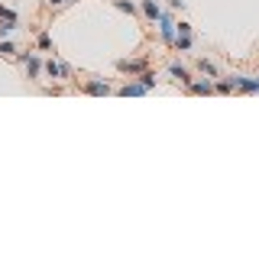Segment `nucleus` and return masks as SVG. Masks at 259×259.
Segmentation results:
<instances>
[{"instance_id": "obj_11", "label": "nucleus", "mask_w": 259, "mask_h": 259, "mask_svg": "<svg viewBox=\"0 0 259 259\" xmlns=\"http://www.w3.org/2000/svg\"><path fill=\"white\" fill-rule=\"evenodd\" d=\"M16 52H20V49H16L10 39H3V42H0V58H16Z\"/></svg>"}, {"instance_id": "obj_14", "label": "nucleus", "mask_w": 259, "mask_h": 259, "mask_svg": "<svg viewBox=\"0 0 259 259\" xmlns=\"http://www.w3.org/2000/svg\"><path fill=\"white\" fill-rule=\"evenodd\" d=\"M114 7L123 10V13H130V16L136 13V3H133V0H114Z\"/></svg>"}, {"instance_id": "obj_15", "label": "nucleus", "mask_w": 259, "mask_h": 259, "mask_svg": "<svg viewBox=\"0 0 259 259\" xmlns=\"http://www.w3.org/2000/svg\"><path fill=\"white\" fill-rule=\"evenodd\" d=\"M36 46H39L42 52H49V49H55V46H52V36H49V32H39V39H36Z\"/></svg>"}, {"instance_id": "obj_1", "label": "nucleus", "mask_w": 259, "mask_h": 259, "mask_svg": "<svg viewBox=\"0 0 259 259\" xmlns=\"http://www.w3.org/2000/svg\"><path fill=\"white\" fill-rule=\"evenodd\" d=\"M16 62H20V65L26 68V78H32V81L39 78V71H42V58H39L36 52H29V49H26V52H20V55H16Z\"/></svg>"}, {"instance_id": "obj_9", "label": "nucleus", "mask_w": 259, "mask_h": 259, "mask_svg": "<svg viewBox=\"0 0 259 259\" xmlns=\"http://www.w3.org/2000/svg\"><path fill=\"white\" fill-rule=\"evenodd\" d=\"M191 91V94H214V81L207 78V81H191V85H185Z\"/></svg>"}, {"instance_id": "obj_3", "label": "nucleus", "mask_w": 259, "mask_h": 259, "mask_svg": "<svg viewBox=\"0 0 259 259\" xmlns=\"http://www.w3.org/2000/svg\"><path fill=\"white\" fill-rule=\"evenodd\" d=\"M159 23V36H162V42H169V46H175V16H169V13H162L156 20Z\"/></svg>"}, {"instance_id": "obj_7", "label": "nucleus", "mask_w": 259, "mask_h": 259, "mask_svg": "<svg viewBox=\"0 0 259 259\" xmlns=\"http://www.w3.org/2000/svg\"><path fill=\"white\" fill-rule=\"evenodd\" d=\"M117 94H120V97H143V94H146V87H143V81L136 78V81H126Z\"/></svg>"}, {"instance_id": "obj_4", "label": "nucleus", "mask_w": 259, "mask_h": 259, "mask_svg": "<svg viewBox=\"0 0 259 259\" xmlns=\"http://www.w3.org/2000/svg\"><path fill=\"white\" fill-rule=\"evenodd\" d=\"M117 68L123 71V75H130V78H136L140 71L149 68V62H146V58H123V62H117Z\"/></svg>"}, {"instance_id": "obj_19", "label": "nucleus", "mask_w": 259, "mask_h": 259, "mask_svg": "<svg viewBox=\"0 0 259 259\" xmlns=\"http://www.w3.org/2000/svg\"><path fill=\"white\" fill-rule=\"evenodd\" d=\"M49 7H65V3H68V0H46Z\"/></svg>"}, {"instance_id": "obj_12", "label": "nucleus", "mask_w": 259, "mask_h": 259, "mask_svg": "<svg viewBox=\"0 0 259 259\" xmlns=\"http://www.w3.org/2000/svg\"><path fill=\"white\" fill-rule=\"evenodd\" d=\"M16 26H20V23H13V20H0V39L13 36V32H16Z\"/></svg>"}, {"instance_id": "obj_16", "label": "nucleus", "mask_w": 259, "mask_h": 259, "mask_svg": "<svg viewBox=\"0 0 259 259\" xmlns=\"http://www.w3.org/2000/svg\"><path fill=\"white\" fill-rule=\"evenodd\" d=\"M175 49H178V52H188L191 49V36H175Z\"/></svg>"}, {"instance_id": "obj_18", "label": "nucleus", "mask_w": 259, "mask_h": 259, "mask_svg": "<svg viewBox=\"0 0 259 259\" xmlns=\"http://www.w3.org/2000/svg\"><path fill=\"white\" fill-rule=\"evenodd\" d=\"M0 20H13V23H20V20H16V10L3 7V3H0Z\"/></svg>"}, {"instance_id": "obj_6", "label": "nucleus", "mask_w": 259, "mask_h": 259, "mask_svg": "<svg viewBox=\"0 0 259 259\" xmlns=\"http://www.w3.org/2000/svg\"><path fill=\"white\" fill-rule=\"evenodd\" d=\"M140 10H143V16H146L149 23H156L159 16H162V7H159L156 0H140Z\"/></svg>"}, {"instance_id": "obj_5", "label": "nucleus", "mask_w": 259, "mask_h": 259, "mask_svg": "<svg viewBox=\"0 0 259 259\" xmlns=\"http://www.w3.org/2000/svg\"><path fill=\"white\" fill-rule=\"evenodd\" d=\"M81 91H85V94H94V97H104V94H110L114 87H110L107 81H101V78H91V81L81 85Z\"/></svg>"}, {"instance_id": "obj_2", "label": "nucleus", "mask_w": 259, "mask_h": 259, "mask_svg": "<svg viewBox=\"0 0 259 259\" xmlns=\"http://www.w3.org/2000/svg\"><path fill=\"white\" fill-rule=\"evenodd\" d=\"M42 71H46V78H52V81H68L71 78V68L62 65V62H55V58H46V62H42Z\"/></svg>"}, {"instance_id": "obj_13", "label": "nucleus", "mask_w": 259, "mask_h": 259, "mask_svg": "<svg viewBox=\"0 0 259 259\" xmlns=\"http://www.w3.org/2000/svg\"><path fill=\"white\" fill-rule=\"evenodd\" d=\"M136 78L143 81V87H146V91H152V87H156V75H152L149 68H146V71H140V75H136Z\"/></svg>"}, {"instance_id": "obj_10", "label": "nucleus", "mask_w": 259, "mask_h": 259, "mask_svg": "<svg viewBox=\"0 0 259 259\" xmlns=\"http://www.w3.org/2000/svg\"><path fill=\"white\" fill-rule=\"evenodd\" d=\"M198 71H201V75H207V78H217V65L207 62V58H201V62H198Z\"/></svg>"}, {"instance_id": "obj_8", "label": "nucleus", "mask_w": 259, "mask_h": 259, "mask_svg": "<svg viewBox=\"0 0 259 259\" xmlns=\"http://www.w3.org/2000/svg\"><path fill=\"white\" fill-rule=\"evenodd\" d=\"M169 75H172L175 81H181V85H191V81H195V78H191V71L185 68L181 62H172V65H169Z\"/></svg>"}, {"instance_id": "obj_17", "label": "nucleus", "mask_w": 259, "mask_h": 259, "mask_svg": "<svg viewBox=\"0 0 259 259\" xmlns=\"http://www.w3.org/2000/svg\"><path fill=\"white\" fill-rule=\"evenodd\" d=\"M214 91H217V94H230V91H233V85H230V78L227 81H217V85H214Z\"/></svg>"}]
</instances>
